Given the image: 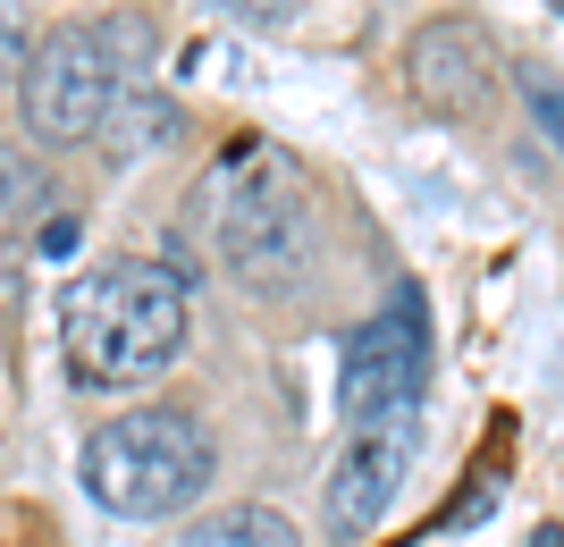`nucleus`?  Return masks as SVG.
Instances as JSON below:
<instances>
[{
	"instance_id": "f257e3e1",
	"label": "nucleus",
	"mask_w": 564,
	"mask_h": 547,
	"mask_svg": "<svg viewBox=\"0 0 564 547\" xmlns=\"http://www.w3.org/2000/svg\"><path fill=\"white\" fill-rule=\"evenodd\" d=\"M186 329H194L186 270L143 262V253L94 262L59 295V362L85 396H127V387L169 380L186 354Z\"/></svg>"
},
{
	"instance_id": "f03ea898",
	"label": "nucleus",
	"mask_w": 564,
	"mask_h": 547,
	"mask_svg": "<svg viewBox=\"0 0 564 547\" xmlns=\"http://www.w3.org/2000/svg\"><path fill=\"white\" fill-rule=\"evenodd\" d=\"M186 211H203L212 253L236 286L253 295H295L321 253V211H312L304 168L286 161L270 135H236L212 152V168L194 177Z\"/></svg>"
},
{
	"instance_id": "7ed1b4c3",
	"label": "nucleus",
	"mask_w": 564,
	"mask_h": 547,
	"mask_svg": "<svg viewBox=\"0 0 564 547\" xmlns=\"http://www.w3.org/2000/svg\"><path fill=\"white\" fill-rule=\"evenodd\" d=\"M219 472V447L212 429L194 422L186 405H135V413H110V422L85 438L76 455V480L85 497L118 523H177Z\"/></svg>"
},
{
	"instance_id": "20e7f679",
	"label": "nucleus",
	"mask_w": 564,
	"mask_h": 547,
	"mask_svg": "<svg viewBox=\"0 0 564 547\" xmlns=\"http://www.w3.org/2000/svg\"><path fill=\"white\" fill-rule=\"evenodd\" d=\"M127 76H135V59H127V43H118V18L110 25H94V18L51 25L43 43H34V59H25V76H18V119H25V135L51 143V152L94 143Z\"/></svg>"
},
{
	"instance_id": "39448f33",
	"label": "nucleus",
	"mask_w": 564,
	"mask_h": 547,
	"mask_svg": "<svg viewBox=\"0 0 564 547\" xmlns=\"http://www.w3.org/2000/svg\"><path fill=\"white\" fill-rule=\"evenodd\" d=\"M422 396H430V304H422V286L404 278L337 346V422L371 429L388 413H422Z\"/></svg>"
},
{
	"instance_id": "423d86ee",
	"label": "nucleus",
	"mask_w": 564,
	"mask_h": 547,
	"mask_svg": "<svg viewBox=\"0 0 564 547\" xmlns=\"http://www.w3.org/2000/svg\"><path fill=\"white\" fill-rule=\"evenodd\" d=\"M413 447H422V413H388L371 429H346V447H337L329 480H321V530H329V547H354L388 523V505H397L404 472H413Z\"/></svg>"
},
{
	"instance_id": "0eeeda50",
	"label": "nucleus",
	"mask_w": 564,
	"mask_h": 547,
	"mask_svg": "<svg viewBox=\"0 0 564 547\" xmlns=\"http://www.w3.org/2000/svg\"><path fill=\"white\" fill-rule=\"evenodd\" d=\"M497 76H506V59H497V43H489L480 18H422L413 43H404V85H413V101L447 110V119L489 110Z\"/></svg>"
},
{
	"instance_id": "6e6552de",
	"label": "nucleus",
	"mask_w": 564,
	"mask_h": 547,
	"mask_svg": "<svg viewBox=\"0 0 564 547\" xmlns=\"http://www.w3.org/2000/svg\"><path fill=\"white\" fill-rule=\"evenodd\" d=\"M94 143L110 152V161H152V152H169V143H186V101H169V94H152L143 76H127Z\"/></svg>"
},
{
	"instance_id": "1a4fd4ad",
	"label": "nucleus",
	"mask_w": 564,
	"mask_h": 547,
	"mask_svg": "<svg viewBox=\"0 0 564 547\" xmlns=\"http://www.w3.org/2000/svg\"><path fill=\"white\" fill-rule=\"evenodd\" d=\"M169 547H304V539L279 505H228V514H203L194 530H177Z\"/></svg>"
},
{
	"instance_id": "9d476101",
	"label": "nucleus",
	"mask_w": 564,
	"mask_h": 547,
	"mask_svg": "<svg viewBox=\"0 0 564 547\" xmlns=\"http://www.w3.org/2000/svg\"><path fill=\"white\" fill-rule=\"evenodd\" d=\"M522 94H531V119H540V135L556 143V161H564V85L556 76H522Z\"/></svg>"
},
{
	"instance_id": "9b49d317",
	"label": "nucleus",
	"mask_w": 564,
	"mask_h": 547,
	"mask_svg": "<svg viewBox=\"0 0 564 547\" xmlns=\"http://www.w3.org/2000/svg\"><path fill=\"white\" fill-rule=\"evenodd\" d=\"M25 59H34V43H25V9H18V0H0V85H18Z\"/></svg>"
},
{
	"instance_id": "f8f14e48",
	"label": "nucleus",
	"mask_w": 564,
	"mask_h": 547,
	"mask_svg": "<svg viewBox=\"0 0 564 547\" xmlns=\"http://www.w3.org/2000/svg\"><path fill=\"white\" fill-rule=\"evenodd\" d=\"M245 25H261V34H279V25H295L304 18V0H228Z\"/></svg>"
},
{
	"instance_id": "ddd939ff",
	"label": "nucleus",
	"mask_w": 564,
	"mask_h": 547,
	"mask_svg": "<svg viewBox=\"0 0 564 547\" xmlns=\"http://www.w3.org/2000/svg\"><path fill=\"white\" fill-rule=\"evenodd\" d=\"M34 244H43L51 262H59V253H76V219H68V211H59V219H43V237H34Z\"/></svg>"
},
{
	"instance_id": "4468645a",
	"label": "nucleus",
	"mask_w": 564,
	"mask_h": 547,
	"mask_svg": "<svg viewBox=\"0 0 564 547\" xmlns=\"http://www.w3.org/2000/svg\"><path fill=\"white\" fill-rule=\"evenodd\" d=\"M540 547H564V530H540Z\"/></svg>"
}]
</instances>
